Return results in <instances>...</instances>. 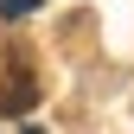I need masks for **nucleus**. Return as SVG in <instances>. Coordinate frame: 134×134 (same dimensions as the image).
Returning <instances> with one entry per match:
<instances>
[{"mask_svg":"<svg viewBox=\"0 0 134 134\" xmlns=\"http://www.w3.org/2000/svg\"><path fill=\"white\" fill-rule=\"evenodd\" d=\"M32 96H38V83H32V70L13 58V64H7V83H0V115H26Z\"/></svg>","mask_w":134,"mask_h":134,"instance_id":"f257e3e1","label":"nucleus"},{"mask_svg":"<svg viewBox=\"0 0 134 134\" xmlns=\"http://www.w3.org/2000/svg\"><path fill=\"white\" fill-rule=\"evenodd\" d=\"M26 7H38V0H0V13H7V19H19Z\"/></svg>","mask_w":134,"mask_h":134,"instance_id":"f03ea898","label":"nucleus"}]
</instances>
